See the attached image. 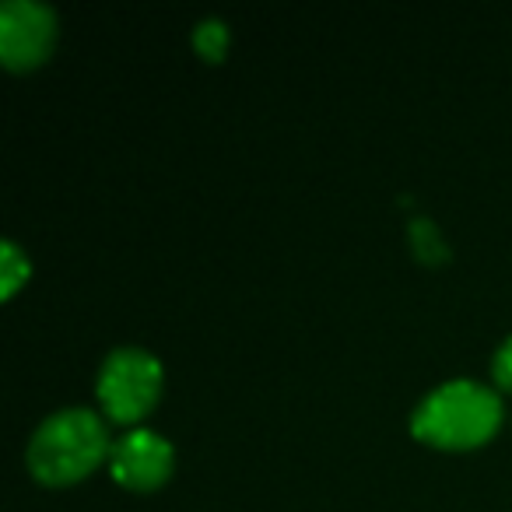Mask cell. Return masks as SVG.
I'll list each match as a JSON object with an SVG mask.
<instances>
[{
    "mask_svg": "<svg viewBox=\"0 0 512 512\" xmlns=\"http://www.w3.org/2000/svg\"><path fill=\"white\" fill-rule=\"evenodd\" d=\"M411 232H414V242H418V249L425 256H439L442 253V242L435 239V228H432V221H425V218H418L411 225Z\"/></svg>",
    "mask_w": 512,
    "mask_h": 512,
    "instance_id": "9",
    "label": "cell"
},
{
    "mask_svg": "<svg viewBox=\"0 0 512 512\" xmlns=\"http://www.w3.org/2000/svg\"><path fill=\"white\" fill-rule=\"evenodd\" d=\"M162 386V365L151 351L144 348H116L99 369V393L102 411L113 421H137L151 411Z\"/></svg>",
    "mask_w": 512,
    "mask_h": 512,
    "instance_id": "3",
    "label": "cell"
},
{
    "mask_svg": "<svg viewBox=\"0 0 512 512\" xmlns=\"http://www.w3.org/2000/svg\"><path fill=\"white\" fill-rule=\"evenodd\" d=\"M29 278V260L15 242H4L0 246V295H11L22 281Z\"/></svg>",
    "mask_w": 512,
    "mask_h": 512,
    "instance_id": "6",
    "label": "cell"
},
{
    "mask_svg": "<svg viewBox=\"0 0 512 512\" xmlns=\"http://www.w3.org/2000/svg\"><path fill=\"white\" fill-rule=\"evenodd\" d=\"M193 43H197V50L204 53L207 60H218L228 46V25H221L218 18H207V22H200L197 32H193Z\"/></svg>",
    "mask_w": 512,
    "mask_h": 512,
    "instance_id": "7",
    "label": "cell"
},
{
    "mask_svg": "<svg viewBox=\"0 0 512 512\" xmlns=\"http://www.w3.org/2000/svg\"><path fill=\"white\" fill-rule=\"evenodd\" d=\"M491 372H495V383L502 386V390H512V334L498 344L495 362H491Z\"/></svg>",
    "mask_w": 512,
    "mask_h": 512,
    "instance_id": "8",
    "label": "cell"
},
{
    "mask_svg": "<svg viewBox=\"0 0 512 512\" xmlns=\"http://www.w3.org/2000/svg\"><path fill=\"white\" fill-rule=\"evenodd\" d=\"M106 421L88 407H64L50 414L29 439V470L43 484H71L109 456Z\"/></svg>",
    "mask_w": 512,
    "mask_h": 512,
    "instance_id": "1",
    "label": "cell"
},
{
    "mask_svg": "<svg viewBox=\"0 0 512 512\" xmlns=\"http://www.w3.org/2000/svg\"><path fill=\"white\" fill-rule=\"evenodd\" d=\"M502 421V400L474 379L442 383L414 407L411 432L442 449H467L484 442Z\"/></svg>",
    "mask_w": 512,
    "mask_h": 512,
    "instance_id": "2",
    "label": "cell"
},
{
    "mask_svg": "<svg viewBox=\"0 0 512 512\" xmlns=\"http://www.w3.org/2000/svg\"><path fill=\"white\" fill-rule=\"evenodd\" d=\"M57 36V15L39 0H8L0 8V60L15 71L36 67Z\"/></svg>",
    "mask_w": 512,
    "mask_h": 512,
    "instance_id": "4",
    "label": "cell"
},
{
    "mask_svg": "<svg viewBox=\"0 0 512 512\" xmlns=\"http://www.w3.org/2000/svg\"><path fill=\"white\" fill-rule=\"evenodd\" d=\"M109 470L123 488L148 491L172 470V446L155 428H130L109 449Z\"/></svg>",
    "mask_w": 512,
    "mask_h": 512,
    "instance_id": "5",
    "label": "cell"
}]
</instances>
